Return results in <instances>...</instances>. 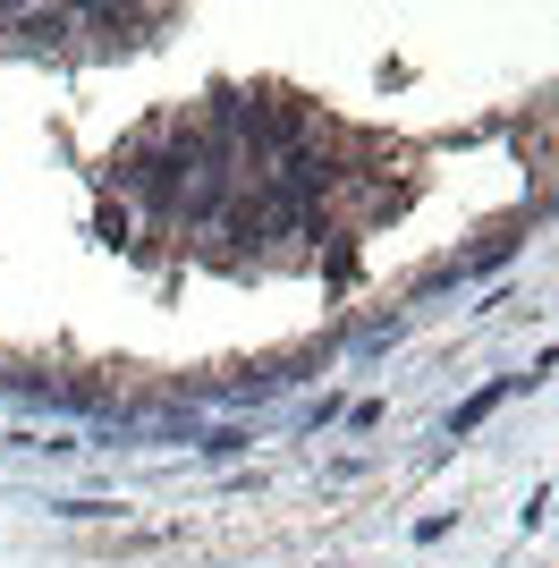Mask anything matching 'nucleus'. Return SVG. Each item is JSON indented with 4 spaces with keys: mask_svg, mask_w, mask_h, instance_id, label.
Segmentation results:
<instances>
[{
    "mask_svg": "<svg viewBox=\"0 0 559 568\" xmlns=\"http://www.w3.org/2000/svg\"><path fill=\"white\" fill-rule=\"evenodd\" d=\"M204 162V136L195 128H162V136H144L119 153V179L153 204V213H170V204H186V170Z\"/></svg>",
    "mask_w": 559,
    "mask_h": 568,
    "instance_id": "obj_1",
    "label": "nucleus"
},
{
    "mask_svg": "<svg viewBox=\"0 0 559 568\" xmlns=\"http://www.w3.org/2000/svg\"><path fill=\"white\" fill-rule=\"evenodd\" d=\"M509 390H517V382H491V390H475V399H466L458 416H449V433H475V425H484V416H491V407L509 399Z\"/></svg>",
    "mask_w": 559,
    "mask_h": 568,
    "instance_id": "obj_2",
    "label": "nucleus"
}]
</instances>
